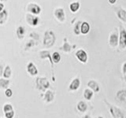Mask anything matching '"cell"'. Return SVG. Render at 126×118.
<instances>
[{
	"label": "cell",
	"mask_w": 126,
	"mask_h": 118,
	"mask_svg": "<svg viewBox=\"0 0 126 118\" xmlns=\"http://www.w3.org/2000/svg\"><path fill=\"white\" fill-rule=\"evenodd\" d=\"M55 35L53 31L51 30H47L44 33V36H43V44L47 48H50V47L53 46L55 43Z\"/></svg>",
	"instance_id": "1"
},
{
	"label": "cell",
	"mask_w": 126,
	"mask_h": 118,
	"mask_svg": "<svg viewBox=\"0 0 126 118\" xmlns=\"http://www.w3.org/2000/svg\"><path fill=\"white\" fill-rule=\"evenodd\" d=\"M36 88L42 92H45L50 88V82L46 77H37L35 80Z\"/></svg>",
	"instance_id": "2"
},
{
	"label": "cell",
	"mask_w": 126,
	"mask_h": 118,
	"mask_svg": "<svg viewBox=\"0 0 126 118\" xmlns=\"http://www.w3.org/2000/svg\"><path fill=\"white\" fill-rule=\"evenodd\" d=\"M105 102H106V103L107 104L108 106H109L110 113L112 115L113 118H125L124 113H122V111L119 108L116 107V106H114L113 105H110L106 101H105Z\"/></svg>",
	"instance_id": "3"
},
{
	"label": "cell",
	"mask_w": 126,
	"mask_h": 118,
	"mask_svg": "<svg viewBox=\"0 0 126 118\" xmlns=\"http://www.w3.org/2000/svg\"><path fill=\"white\" fill-rule=\"evenodd\" d=\"M25 20L28 25H30L31 27H36L39 24V22H40V19H39V17L33 14H31L29 13H28L26 14Z\"/></svg>",
	"instance_id": "4"
},
{
	"label": "cell",
	"mask_w": 126,
	"mask_h": 118,
	"mask_svg": "<svg viewBox=\"0 0 126 118\" xmlns=\"http://www.w3.org/2000/svg\"><path fill=\"white\" fill-rule=\"evenodd\" d=\"M27 11L33 15H38L41 13V8L38 4L31 2L27 6Z\"/></svg>",
	"instance_id": "5"
},
{
	"label": "cell",
	"mask_w": 126,
	"mask_h": 118,
	"mask_svg": "<svg viewBox=\"0 0 126 118\" xmlns=\"http://www.w3.org/2000/svg\"><path fill=\"white\" fill-rule=\"evenodd\" d=\"M26 70H27L28 73H29L31 76H37L38 73H39L37 67L35 66V65L32 61H29L27 64Z\"/></svg>",
	"instance_id": "6"
},
{
	"label": "cell",
	"mask_w": 126,
	"mask_h": 118,
	"mask_svg": "<svg viewBox=\"0 0 126 118\" xmlns=\"http://www.w3.org/2000/svg\"><path fill=\"white\" fill-rule=\"evenodd\" d=\"M54 17H56V19L58 20V21L60 22H63L65 20V12L64 10L62 8H58L54 10Z\"/></svg>",
	"instance_id": "7"
},
{
	"label": "cell",
	"mask_w": 126,
	"mask_h": 118,
	"mask_svg": "<svg viewBox=\"0 0 126 118\" xmlns=\"http://www.w3.org/2000/svg\"><path fill=\"white\" fill-rule=\"evenodd\" d=\"M119 46L121 49H125L126 47V31L123 28H121V30L120 31Z\"/></svg>",
	"instance_id": "8"
},
{
	"label": "cell",
	"mask_w": 126,
	"mask_h": 118,
	"mask_svg": "<svg viewBox=\"0 0 126 118\" xmlns=\"http://www.w3.org/2000/svg\"><path fill=\"white\" fill-rule=\"evenodd\" d=\"M39 57H40L41 59H49L50 63V65H51V68H54V62L52 60V57H51L50 51L48 50H41L39 52Z\"/></svg>",
	"instance_id": "9"
},
{
	"label": "cell",
	"mask_w": 126,
	"mask_h": 118,
	"mask_svg": "<svg viewBox=\"0 0 126 118\" xmlns=\"http://www.w3.org/2000/svg\"><path fill=\"white\" fill-rule=\"evenodd\" d=\"M76 57L82 63H86L88 61V54L84 50H79L76 53Z\"/></svg>",
	"instance_id": "10"
},
{
	"label": "cell",
	"mask_w": 126,
	"mask_h": 118,
	"mask_svg": "<svg viewBox=\"0 0 126 118\" xmlns=\"http://www.w3.org/2000/svg\"><path fill=\"white\" fill-rule=\"evenodd\" d=\"M54 99V93L52 90H47L45 91L44 94H43V101L47 103H50V102H53Z\"/></svg>",
	"instance_id": "11"
},
{
	"label": "cell",
	"mask_w": 126,
	"mask_h": 118,
	"mask_svg": "<svg viewBox=\"0 0 126 118\" xmlns=\"http://www.w3.org/2000/svg\"><path fill=\"white\" fill-rule=\"evenodd\" d=\"M80 79L77 77V78L73 79L72 82L70 83V84L69 86V90L74 91V90H77L79 88H80Z\"/></svg>",
	"instance_id": "12"
},
{
	"label": "cell",
	"mask_w": 126,
	"mask_h": 118,
	"mask_svg": "<svg viewBox=\"0 0 126 118\" xmlns=\"http://www.w3.org/2000/svg\"><path fill=\"white\" fill-rule=\"evenodd\" d=\"M116 96L121 102L126 104V90H120L117 92Z\"/></svg>",
	"instance_id": "13"
},
{
	"label": "cell",
	"mask_w": 126,
	"mask_h": 118,
	"mask_svg": "<svg viewBox=\"0 0 126 118\" xmlns=\"http://www.w3.org/2000/svg\"><path fill=\"white\" fill-rule=\"evenodd\" d=\"M88 87L94 92H98L100 90L99 85L98 84V83L94 80H90L88 83Z\"/></svg>",
	"instance_id": "14"
},
{
	"label": "cell",
	"mask_w": 126,
	"mask_h": 118,
	"mask_svg": "<svg viewBox=\"0 0 126 118\" xmlns=\"http://www.w3.org/2000/svg\"><path fill=\"white\" fill-rule=\"evenodd\" d=\"M25 29L24 26H19L17 27V30H16V35H17V37L18 39H23L25 38Z\"/></svg>",
	"instance_id": "15"
},
{
	"label": "cell",
	"mask_w": 126,
	"mask_h": 118,
	"mask_svg": "<svg viewBox=\"0 0 126 118\" xmlns=\"http://www.w3.org/2000/svg\"><path fill=\"white\" fill-rule=\"evenodd\" d=\"M117 43H118V36H117V34L116 32L112 33L110 35V45L113 46V47H115L117 46Z\"/></svg>",
	"instance_id": "16"
},
{
	"label": "cell",
	"mask_w": 126,
	"mask_h": 118,
	"mask_svg": "<svg viewBox=\"0 0 126 118\" xmlns=\"http://www.w3.org/2000/svg\"><path fill=\"white\" fill-rule=\"evenodd\" d=\"M10 80H8V79L5 78H0V89L1 90H6L7 88H9L8 87L10 86Z\"/></svg>",
	"instance_id": "17"
},
{
	"label": "cell",
	"mask_w": 126,
	"mask_h": 118,
	"mask_svg": "<svg viewBox=\"0 0 126 118\" xmlns=\"http://www.w3.org/2000/svg\"><path fill=\"white\" fill-rule=\"evenodd\" d=\"M11 75H12V70H11V68L9 65H7L5 66V68H4V70H3V75H2V77L5 78V79H9L11 77Z\"/></svg>",
	"instance_id": "18"
},
{
	"label": "cell",
	"mask_w": 126,
	"mask_h": 118,
	"mask_svg": "<svg viewBox=\"0 0 126 118\" xmlns=\"http://www.w3.org/2000/svg\"><path fill=\"white\" fill-rule=\"evenodd\" d=\"M8 18V11L4 9L2 12H0V25L5 24Z\"/></svg>",
	"instance_id": "19"
},
{
	"label": "cell",
	"mask_w": 126,
	"mask_h": 118,
	"mask_svg": "<svg viewBox=\"0 0 126 118\" xmlns=\"http://www.w3.org/2000/svg\"><path fill=\"white\" fill-rule=\"evenodd\" d=\"M77 109L80 112L84 113V112H86L87 109H88V105H87L84 101H80L77 103Z\"/></svg>",
	"instance_id": "20"
},
{
	"label": "cell",
	"mask_w": 126,
	"mask_h": 118,
	"mask_svg": "<svg viewBox=\"0 0 126 118\" xmlns=\"http://www.w3.org/2000/svg\"><path fill=\"white\" fill-rule=\"evenodd\" d=\"M90 30V25L88 22H83L81 24V26H80V32L82 34H87L88 33V31Z\"/></svg>",
	"instance_id": "21"
},
{
	"label": "cell",
	"mask_w": 126,
	"mask_h": 118,
	"mask_svg": "<svg viewBox=\"0 0 126 118\" xmlns=\"http://www.w3.org/2000/svg\"><path fill=\"white\" fill-rule=\"evenodd\" d=\"M93 91L90 88H87L84 90V97L86 100H91L92 99V98L93 97Z\"/></svg>",
	"instance_id": "22"
},
{
	"label": "cell",
	"mask_w": 126,
	"mask_h": 118,
	"mask_svg": "<svg viewBox=\"0 0 126 118\" xmlns=\"http://www.w3.org/2000/svg\"><path fill=\"white\" fill-rule=\"evenodd\" d=\"M51 57H52V60H53L54 64V63H55V64H58V63L60 62V61H61V55H60V54H59L58 52H57V51L54 52L52 54V55H51Z\"/></svg>",
	"instance_id": "23"
},
{
	"label": "cell",
	"mask_w": 126,
	"mask_h": 118,
	"mask_svg": "<svg viewBox=\"0 0 126 118\" xmlns=\"http://www.w3.org/2000/svg\"><path fill=\"white\" fill-rule=\"evenodd\" d=\"M2 110H3L4 113H6L8 112L13 111V110H14V107H13V105H12V104H10V103H6L5 105H3Z\"/></svg>",
	"instance_id": "24"
},
{
	"label": "cell",
	"mask_w": 126,
	"mask_h": 118,
	"mask_svg": "<svg viewBox=\"0 0 126 118\" xmlns=\"http://www.w3.org/2000/svg\"><path fill=\"white\" fill-rule=\"evenodd\" d=\"M79 8H80V3L77 2H73V3H71L69 5V9H70L71 11L73 12V13L77 12L79 10Z\"/></svg>",
	"instance_id": "25"
},
{
	"label": "cell",
	"mask_w": 126,
	"mask_h": 118,
	"mask_svg": "<svg viewBox=\"0 0 126 118\" xmlns=\"http://www.w3.org/2000/svg\"><path fill=\"white\" fill-rule=\"evenodd\" d=\"M117 16L121 21H123L124 22H126V11L124 10H120L117 12Z\"/></svg>",
	"instance_id": "26"
},
{
	"label": "cell",
	"mask_w": 126,
	"mask_h": 118,
	"mask_svg": "<svg viewBox=\"0 0 126 118\" xmlns=\"http://www.w3.org/2000/svg\"><path fill=\"white\" fill-rule=\"evenodd\" d=\"M35 46V40H33V39H29V41H28V43L25 44V50H29L31 48H32V47Z\"/></svg>",
	"instance_id": "27"
},
{
	"label": "cell",
	"mask_w": 126,
	"mask_h": 118,
	"mask_svg": "<svg viewBox=\"0 0 126 118\" xmlns=\"http://www.w3.org/2000/svg\"><path fill=\"white\" fill-rule=\"evenodd\" d=\"M81 22H77L76 25H75V26H74V33L76 34V35H79L80 34V26H81Z\"/></svg>",
	"instance_id": "28"
},
{
	"label": "cell",
	"mask_w": 126,
	"mask_h": 118,
	"mask_svg": "<svg viewBox=\"0 0 126 118\" xmlns=\"http://www.w3.org/2000/svg\"><path fill=\"white\" fill-rule=\"evenodd\" d=\"M60 49L64 51V52H69L71 50V46L68 43H64V45H63V46H62Z\"/></svg>",
	"instance_id": "29"
},
{
	"label": "cell",
	"mask_w": 126,
	"mask_h": 118,
	"mask_svg": "<svg viewBox=\"0 0 126 118\" xmlns=\"http://www.w3.org/2000/svg\"><path fill=\"white\" fill-rule=\"evenodd\" d=\"M29 36L32 39H33V40H36L38 41L39 39V35L36 33V32H31L29 34Z\"/></svg>",
	"instance_id": "30"
},
{
	"label": "cell",
	"mask_w": 126,
	"mask_h": 118,
	"mask_svg": "<svg viewBox=\"0 0 126 118\" xmlns=\"http://www.w3.org/2000/svg\"><path fill=\"white\" fill-rule=\"evenodd\" d=\"M5 95L6 98H11L13 96V90L10 88H7L5 90Z\"/></svg>",
	"instance_id": "31"
},
{
	"label": "cell",
	"mask_w": 126,
	"mask_h": 118,
	"mask_svg": "<svg viewBox=\"0 0 126 118\" xmlns=\"http://www.w3.org/2000/svg\"><path fill=\"white\" fill-rule=\"evenodd\" d=\"M4 114H5V117L6 118H14V115H15V112H14V110H13V111L8 112V113H4Z\"/></svg>",
	"instance_id": "32"
},
{
	"label": "cell",
	"mask_w": 126,
	"mask_h": 118,
	"mask_svg": "<svg viewBox=\"0 0 126 118\" xmlns=\"http://www.w3.org/2000/svg\"><path fill=\"white\" fill-rule=\"evenodd\" d=\"M4 68H5V66H4L3 63H1V64H0V78H2V77Z\"/></svg>",
	"instance_id": "33"
},
{
	"label": "cell",
	"mask_w": 126,
	"mask_h": 118,
	"mask_svg": "<svg viewBox=\"0 0 126 118\" xmlns=\"http://www.w3.org/2000/svg\"><path fill=\"white\" fill-rule=\"evenodd\" d=\"M122 72H123L124 74H126V62L123 65V67H122Z\"/></svg>",
	"instance_id": "34"
},
{
	"label": "cell",
	"mask_w": 126,
	"mask_h": 118,
	"mask_svg": "<svg viewBox=\"0 0 126 118\" xmlns=\"http://www.w3.org/2000/svg\"><path fill=\"white\" fill-rule=\"evenodd\" d=\"M4 10V5L2 2H0V12H2Z\"/></svg>",
	"instance_id": "35"
},
{
	"label": "cell",
	"mask_w": 126,
	"mask_h": 118,
	"mask_svg": "<svg viewBox=\"0 0 126 118\" xmlns=\"http://www.w3.org/2000/svg\"><path fill=\"white\" fill-rule=\"evenodd\" d=\"M82 118H92V117H91L89 115H84V117H83Z\"/></svg>",
	"instance_id": "36"
},
{
	"label": "cell",
	"mask_w": 126,
	"mask_h": 118,
	"mask_svg": "<svg viewBox=\"0 0 126 118\" xmlns=\"http://www.w3.org/2000/svg\"><path fill=\"white\" fill-rule=\"evenodd\" d=\"M117 1V0H109V2H110V3H114Z\"/></svg>",
	"instance_id": "37"
},
{
	"label": "cell",
	"mask_w": 126,
	"mask_h": 118,
	"mask_svg": "<svg viewBox=\"0 0 126 118\" xmlns=\"http://www.w3.org/2000/svg\"><path fill=\"white\" fill-rule=\"evenodd\" d=\"M125 82H126V74L125 75Z\"/></svg>",
	"instance_id": "38"
},
{
	"label": "cell",
	"mask_w": 126,
	"mask_h": 118,
	"mask_svg": "<svg viewBox=\"0 0 126 118\" xmlns=\"http://www.w3.org/2000/svg\"><path fill=\"white\" fill-rule=\"evenodd\" d=\"M96 118H103L102 117H96Z\"/></svg>",
	"instance_id": "39"
},
{
	"label": "cell",
	"mask_w": 126,
	"mask_h": 118,
	"mask_svg": "<svg viewBox=\"0 0 126 118\" xmlns=\"http://www.w3.org/2000/svg\"><path fill=\"white\" fill-rule=\"evenodd\" d=\"M1 2H3V1H6V0H0Z\"/></svg>",
	"instance_id": "40"
}]
</instances>
